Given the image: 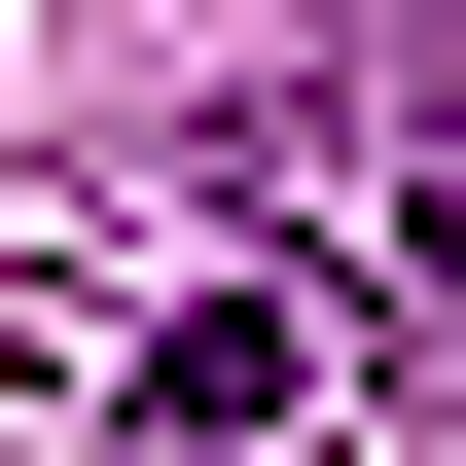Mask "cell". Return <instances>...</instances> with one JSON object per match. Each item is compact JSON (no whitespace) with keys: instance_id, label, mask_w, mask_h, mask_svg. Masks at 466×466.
I'll return each instance as SVG.
<instances>
[{"instance_id":"obj_1","label":"cell","mask_w":466,"mask_h":466,"mask_svg":"<svg viewBox=\"0 0 466 466\" xmlns=\"http://www.w3.org/2000/svg\"><path fill=\"white\" fill-rule=\"evenodd\" d=\"M0 466H359V288H288L251 216L0 251Z\"/></svg>"},{"instance_id":"obj_2","label":"cell","mask_w":466,"mask_h":466,"mask_svg":"<svg viewBox=\"0 0 466 466\" xmlns=\"http://www.w3.org/2000/svg\"><path fill=\"white\" fill-rule=\"evenodd\" d=\"M288 216L359 251V288H431V323H466V36H395V72H359V108L288 144Z\"/></svg>"}]
</instances>
